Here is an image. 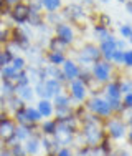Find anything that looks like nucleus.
Returning <instances> with one entry per match:
<instances>
[{
	"instance_id": "423d86ee",
	"label": "nucleus",
	"mask_w": 132,
	"mask_h": 156,
	"mask_svg": "<svg viewBox=\"0 0 132 156\" xmlns=\"http://www.w3.org/2000/svg\"><path fill=\"white\" fill-rule=\"evenodd\" d=\"M15 128L17 123L13 121V118L10 115L3 113V111H0V144L10 146V144L17 143Z\"/></svg>"
},
{
	"instance_id": "49530a36",
	"label": "nucleus",
	"mask_w": 132,
	"mask_h": 156,
	"mask_svg": "<svg viewBox=\"0 0 132 156\" xmlns=\"http://www.w3.org/2000/svg\"><path fill=\"white\" fill-rule=\"evenodd\" d=\"M124 66L126 68H132V48H127L124 51Z\"/></svg>"
},
{
	"instance_id": "f03ea898",
	"label": "nucleus",
	"mask_w": 132,
	"mask_h": 156,
	"mask_svg": "<svg viewBox=\"0 0 132 156\" xmlns=\"http://www.w3.org/2000/svg\"><path fill=\"white\" fill-rule=\"evenodd\" d=\"M31 30L28 27H13L12 28V38H10V42L7 43V48H10V50L15 53V50L18 51H28L30 50V47L33 45L31 43Z\"/></svg>"
},
{
	"instance_id": "e433bc0d",
	"label": "nucleus",
	"mask_w": 132,
	"mask_h": 156,
	"mask_svg": "<svg viewBox=\"0 0 132 156\" xmlns=\"http://www.w3.org/2000/svg\"><path fill=\"white\" fill-rule=\"evenodd\" d=\"M10 153L12 156H27V151H25V146L23 143H20V141H17V143L10 144Z\"/></svg>"
},
{
	"instance_id": "5701e85b",
	"label": "nucleus",
	"mask_w": 132,
	"mask_h": 156,
	"mask_svg": "<svg viewBox=\"0 0 132 156\" xmlns=\"http://www.w3.org/2000/svg\"><path fill=\"white\" fill-rule=\"evenodd\" d=\"M17 96L25 103V105H27V103H31L33 100H35V91H33V85H27V87L17 88Z\"/></svg>"
},
{
	"instance_id": "f8f14e48",
	"label": "nucleus",
	"mask_w": 132,
	"mask_h": 156,
	"mask_svg": "<svg viewBox=\"0 0 132 156\" xmlns=\"http://www.w3.org/2000/svg\"><path fill=\"white\" fill-rule=\"evenodd\" d=\"M25 151H27V156H40L41 153V133L35 131L33 135H30L27 140L23 141Z\"/></svg>"
},
{
	"instance_id": "37998d69",
	"label": "nucleus",
	"mask_w": 132,
	"mask_h": 156,
	"mask_svg": "<svg viewBox=\"0 0 132 156\" xmlns=\"http://www.w3.org/2000/svg\"><path fill=\"white\" fill-rule=\"evenodd\" d=\"M28 5V9L31 10V12H45L43 10V5H41V0H25Z\"/></svg>"
},
{
	"instance_id": "09e8293b",
	"label": "nucleus",
	"mask_w": 132,
	"mask_h": 156,
	"mask_svg": "<svg viewBox=\"0 0 132 156\" xmlns=\"http://www.w3.org/2000/svg\"><path fill=\"white\" fill-rule=\"evenodd\" d=\"M124 121H126L127 126H132V111H126V113L122 115Z\"/></svg>"
},
{
	"instance_id": "bf43d9fd",
	"label": "nucleus",
	"mask_w": 132,
	"mask_h": 156,
	"mask_svg": "<svg viewBox=\"0 0 132 156\" xmlns=\"http://www.w3.org/2000/svg\"><path fill=\"white\" fill-rule=\"evenodd\" d=\"M116 2H119V3H126L127 0H116Z\"/></svg>"
},
{
	"instance_id": "c85d7f7f",
	"label": "nucleus",
	"mask_w": 132,
	"mask_h": 156,
	"mask_svg": "<svg viewBox=\"0 0 132 156\" xmlns=\"http://www.w3.org/2000/svg\"><path fill=\"white\" fill-rule=\"evenodd\" d=\"M76 156H102L99 146H89V144H83V146H78V151H76Z\"/></svg>"
},
{
	"instance_id": "cd10ccee",
	"label": "nucleus",
	"mask_w": 132,
	"mask_h": 156,
	"mask_svg": "<svg viewBox=\"0 0 132 156\" xmlns=\"http://www.w3.org/2000/svg\"><path fill=\"white\" fill-rule=\"evenodd\" d=\"M43 23H45V12H31L30 10L27 25H30L31 28H40Z\"/></svg>"
},
{
	"instance_id": "4468645a",
	"label": "nucleus",
	"mask_w": 132,
	"mask_h": 156,
	"mask_svg": "<svg viewBox=\"0 0 132 156\" xmlns=\"http://www.w3.org/2000/svg\"><path fill=\"white\" fill-rule=\"evenodd\" d=\"M102 96L107 100H120L122 93H120V78H112L109 83L102 87Z\"/></svg>"
},
{
	"instance_id": "4c0bfd02",
	"label": "nucleus",
	"mask_w": 132,
	"mask_h": 156,
	"mask_svg": "<svg viewBox=\"0 0 132 156\" xmlns=\"http://www.w3.org/2000/svg\"><path fill=\"white\" fill-rule=\"evenodd\" d=\"M120 93H122V95L132 93V78L130 76L120 78Z\"/></svg>"
},
{
	"instance_id": "c756f323",
	"label": "nucleus",
	"mask_w": 132,
	"mask_h": 156,
	"mask_svg": "<svg viewBox=\"0 0 132 156\" xmlns=\"http://www.w3.org/2000/svg\"><path fill=\"white\" fill-rule=\"evenodd\" d=\"M61 22H64L61 12H45V23L48 25V27L53 28L54 25L61 23Z\"/></svg>"
},
{
	"instance_id": "8fccbe9b",
	"label": "nucleus",
	"mask_w": 132,
	"mask_h": 156,
	"mask_svg": "<svg viewBox=\"0 0 132 156\" xmlns=\"http://www.w3.org/2000/svg\"><path fill=\"white\" fill-rule=\"evenodd\" d=\"M0 156H12V153H10V148L5 146V144H0Z\"/></svg>"
},
{
	"instance_id": "2eb2a0df",
	"label": "nucleus",
	"mask_w": 132,
	"mask_h": 156,
	"mask_svg": "<svg viewBox=\"0 0 132 156\" xmlns=\"http://www.w3.org/2000/svg\"><path fill=\"white\" fill-rule=\"evenodd\" d=\"M45 90H46V98L53 100L54 96L61 95L66 91V85L61 81L54 80V78H46L45 80Z\"/></svg>"
},
{
	"instance_id": "a18cd8bd",
	"label": "nucleus",
	"mask_w": 132,
	"mask_h": 156,
	"mask_svg": "<svg viewBox=\"0 0 132 156\" xmlns=\"http://www.w3.org/2000/svg\"><path fill=\"white\" fill-rule=\"evenodd\" d=\"M54 156H76V153L73 151V146H61Z\"/></svg>"
},
{
	"instance_id": "7ed1b4c3",
	"label": "nucleus",
	"mask_w": 132,
	"mask_h": 156,
	"mask_svg": "<svg viewBox=\"0 0 132 156\" xmlns=\"http://www.w3.org/2000/svg\"><path fill=\"white\" fill-rule=\"evenodd\" d=\"M84 108H86L87 113L91 115H96L97 118L101 120H107L111 118L112 115V110H111V105H109L107 98L102 95H96V96H89L84 103Z\"/></svg>"
},
{
	"instance_id": "13d9d810",
	"label": "nucleus",
	"mask_w": 132,
	"mask_h": 156,
	"mask_svg": "<svg viewBox=\"0 0 132 156\" xmlns=\"http://www.w3.org/2000/svg\"><path fill=\"white\" fill-rule=\"evenodd\" d=\"M97 2H99V3H109L111 0H97Z\"/></svg>"
},
{
	"instance_id": "9b49d317",
	"label": "nucleus",
	"mask_w": 132,
	"mask_h": 156,
	"mask_svg": "<svg viewBox=\"0 0 132 156\" xmlns=\"http://www.w3.org/2000/svg\"><path fill=\"white\" fill-rule=\"evenodd\" d=\"M28 15H30V9H28L27 2H21L10 9L8 18L15 23V27H23L28 23Z\"/></svg>"
},
{
	"instance_id": "a878e982",
	"label": "nucleus",
	"mask_w": 132,
	"mask_h": 156,
	"mask_svg": "<svg viewBox=\"0 0 132 156\" xmlns=\"http://www.w3.org/2000/svg\"><path fill=\"white\" fill-rule=\"evenodd\" d=\"M25 113H27V120L28 123H33V125H40L43 121L41 115H40V111L35 108V106L31 105H25Z\"/></svg>"
},
{
	"instance_id": "1a4fd4ad",
	"label": "nucleus",
	"mask_w": 132,
	"mask_h": 156,
	"mask_svg": "<svg viewBox=\"0 0 132 156\" xmlns=\"http://www.w3.org/2000/svg\"><path fill=\"white\" fill-rule=\"evenodd\" d=\"M53 33L56 38H60L61 42H64L68 47H73V43L76 42V28L68 22H61V23L54 25Z\"/></svg>"
},
{
	"instance_id": "6ab92c4d",
	"label": "nucleus",
	"mask_w": 132,
	"mask_h": 156,
	"mask_svg": "<svg viewBox=\"0 0 132 156\" xmlns=\"http://www.w3.org/2000/svg\"><path fill=\"white\" fill-rule=\"evenodd\" d=\"M68 55L66 53H61V51H50V50H45V62L48 65H56V66H61L63 63L66 62Z\"/></svg>"
},
{
	"instance_id": "58836bf2",
	"label": "nucleus",
	"mask_w": 132,
	"mask_h": 156,
	"mask_svg": "<svg viewBox=\"0 0 132 156\" xmlns=\"http://www.w3.org/2000/svg\"><path fill=\"white\" fill-rule=\"evenodd\" d=\"M27 85H30V80H28V75H27V70L18 72L17 80H15V87L17 88H21V87H27Z\"/></svg>"
},
{
	"instance_id": "412c9836",
	"label": "nucleus",
	"mask_w": 132,
	"mask_h": 156,
	"mask_svg": "<svg viewBox=\"0 0 132 156\" xmlns=\"http://www.w3.org/2000/svg\"><path fill=\"white\" fill-rule=\"evenodd\" d=\"M43 72H45L46 78H54V80H58V81H61V83L66 85L64 76H63V72H61V66L48 65V63H45V65H43Z\"/></svg>"
},
{
	"instance_id": "4be33fe9",
	"label": "nucleus",
	"mask_w": 132,
	"mask_h": 156,
	"mask_svg": "<svg viewBox=\"0 0 132 156\" xmlns=\"http://www.w3.org/2000/svg\"><path fill=\"white\" fill-rule=\"evenodd\" d=\"M71 47H68L64 42H61L60 38H56V37H50L48 42H46V50L50 51H61V53H68V50Z\"/></svg>"
},
{
	"instance_id": "4d7b16f0",
	"label": "nucleus",
	"mask_w": 132,
	"mask_h": 156,
	"mask_svg": "<svg viewBox=\"0 0 132 156\" xmlns=\"http://www.w3.org/2000/svg\"><path fill=\"white\" fill-rule=\"evenodd\" d=\"M127 43H129V48H132V35L127 38Z\"/></svg>"
},
{
	"instance_id": "6e6552de",
	"label": "nucleus",
	"mask_w": 132,
	"mask_h": 156,
	"mask_svg": "<svg viewBox=\"0 0 132 156\" xmlns=\"http://www.w3.org/2000/svg\"><path fill=\"white\" fill-rule=\"evenodd\" d=\"M66 93L69 95L73 105H84L86 100L89 98V90H87V87L81 80H78V78L69 81V83H66Z\"/></svg>"
},
{
	"instance_id": "473e14b6",
	"label": "nucleus",
	"mask_w": 132,
	"mask_h": 156,
	"mask_svg": "<svg viewBox=\"0 0 132 156\" xmlns=\"http://www.w3.org/2000/svg\"><path fill=\"white\" fill-rule=\"evenodd\" d=\"M13 95H17L15 83H10V81H0V96H13Z\"/></svg>"
},
{
	"instance_id": "20e7f679",
	"label": "nucleus",
	"mask_w": 132,
	"mask_h": 156,
	"mask_svg": "<svg viewBox=\"0 0 132 156\" xmlns=\"http://www.w3.org/2000/svg\"><path fill=\"white\" fill-rule=\"evenodd\" d=\"M76 63H78L79 66H91L94 65L96 62L102 60L101 57V50H99V47L96 43H84L78 48V51H76V58H73Z\"/></svg>"
},
{
	"instance_id": "a211bd4d",
	"label": "nucleus",
	"mask_w": 132,
	"mask_h": 156,
	"mask_svg": "<svg viewBox=\"0 0 132 156\" xmlns=\"http://www.w3.org/2000/svg\"><path fill=\"white\" fill-rule=\"evenodd\" d=\"M60 148L61 146L54 141V138H51V136H41V150L46 156H54Z\"/></svg>"
},
{
	"instance_id": "5fc2aeb1",
	"label": "nucleus",
	"mask_w": 132,
	"mask_h": 156,
	"mask_svg": "<svg viewBox=\"0 0 132 156\" xmlns=\"http://www.w3.org/2000/svg\"><path fill=\"white\" fill-rule=\"evenodd\" d=\"M21 2H25V0H5V3L8 7H13V5H18V3H21Z\"/></svg>"
},
{
	"instance_id": "6e6d98bb",
	"label": "nucleus",
	"mask_w": 132,
	"mask_h": 156,
	"mask_svg": "<svg viewBox=\"0 0 132 156\" xmlns=\"http://www.w3.org/2000/svg\"><path fill=\"white\" fill-rule=\"evenodd\" d=\"M126 140L129 141V143L132 144V126H129L127 128V135H126Z\"/></svg>"
},
{
	"instance_id": "a19ab883",
	"label": "nucleus",
	"mask_w": 132,
	"mask_h": 156,
	"mask_svg": "<svg viewBox=\"0 0 132 156\" xmlns=\"http://www.w3.org/2000/svg\"><path fill=\"white\" fill-rule=\"evenodd\" d=\"M33 91H35V96L38 100L46 98V90H45V81H38V83L33 85Z\"/></svg>"
},
{
	"instance_id": "c9c22d12",
	"label": "nucleus",
	"mask_w": 132,
	"mask_h": 156,
	"mask_svg": "<svg viewBox=\"0 0 132 156\" xmlns=\"http://www.w3.org/2000/svg\"><path fill=\"white\" fill-rule=\"evenodd\" d=\"M10 38H12V27H3V25H0V45L5 47L7 43L10 42Z\"/></svg>"
},
{
	"instance_id": "f704fd0d",
	"label": "nucleus",
	"mask_w": 132,
	"mask_h": 156,
	"mask_svg": "<svg viewBox=\"0 0 132 156\" xmlns=\"http://www.w3.org/2000/svg\"><path fill=\"white\" fill-rule=\"evenodd\" d=\"M13 121H15L17 125H28V120H27V113H25V105L20 106L15 113L12 115Z\"/></svg>"
},
{
	"instance_id": "3c124183",
	"label": "nucleus",
	"mask_w": 132,
	"mask_h": 156,
	"mask_svg": "<svg viewBox=\"0 0 132 156\" xmlns=\"http://www.w3.org/2000/svg\"><path fill=\"white\" fill-rule=\"evenodd\" d=\"M81 7H96V0H79Z\"/></svg>"
},
{
	"instance_id": "79ce46f5",
	"label": "nucleus",
	"mask_w": 132,
	"mask_h": 156,
	"mask_svg": "<svg viewBox=\"0 0 132 156\" xmlns=\"http://www.w3.org/2000/svg\"><path fill=\"white\" fill-rule=\"evenodd\" d=\"M132 35V23H124L119 27V37L124 40H127Z\"/></svg>"
},
{
	"instance_id": "9d476101",
	"label": "nucleus",
	"mask_w": 132,
	"mask_h": 156,
	"mask_svg": "<svg viewBox=\"0 0 132 156\" xmlns=\"http://www.w3.org/2000/svg\"><path fill=\"white\" fill-rule=\"evenodd\" d=\"M53 106H54V118H60V116H66V115H71L73 110H74V105H73L69 95L66 93H61L58 96H54L53 100Z\"/></svg>"
},
{
	"instance_id": "f3484780",
	"label": "nucleus",
	"mask_w": 132,
	"mask_h": 156,
	"mask_svg": "<svg viewBox=\"0 0 132 156\" xmlns=\"http://www.w3.org/2000/svg\"><path fill=\"white\" fill-rule=\"evenodd\" d=\"M97 47H99V50H101V57H102V60L111 62L112 53L116 51V37H114V35H112V37H109L107 40L101 42Z\"/></svg>"
},
{
	"instance_id": "2f4dec72",
	"label": "nucleus",
	"mask_w": 132,
	"mask_h": 156,
	"mask_svg": "<svg viewBox=\"0 0 132 156\" xmlns=\"http://www.w3.org/2000/svg\"><path fill=\"white\" fill-rule=\"evenodd\" d=\"M45 12H60L63 9V0H41Z\"/></svg>"
},
{
	"instance_id": "f257e3e1",
	"label": "nucleus",
	"mask_w": 132,
	"mask_h": 156,
	"mask_svg": "<svg viewBox=\"0 0 132 156\" xmlns=\"http://www.w3.org/2000/svg\"><path fill=\"white\" fill-rule=\"evenodd\" d=\"M127 128L122 115H112L111 118L102 121V129H104V135L107 138H111L112 141H122L126 140L127 135Z\"/></svg>"
},
{
	"instance_id": "0eeeda50",
	"label": "nucleus",
	"mask_w": 132,
	"mask_h": 156,
	"mask_svg": "<svg viewBox=\"0 0 132 156\" xmlns=\"http://www.w3.org/2000/svg\"><path fill=\"white\" fill-rule=\"evenodd\" d=\"M61 15H63L64 22L71 25H84L87 20V13L84 10V7H81L79 3H68V5H63L61 9Z\"/></svg>"
},
{
	"instance_id": "603ef678",
	"label": "nucleus",
	"mask_w": 132,
	"mask_h": 156,
	"mask_svg": "<svg viewBox=\"0 0 132 156\" xmlns=\"http://www.w3.org/2000/svg\"><path fill=\"white\" fill-rule=\"evenodd\" d=\"M112 156H132L127 150H116L114 153H112Z\"/></svg>"
},
{
	"instance_id": "864d4df0",
	"label": "nucleus",
	"mask_w": 132,
	"mask_h": 156,
	"mask_svg": "<svg viewBox=\"0 0 132 156\" xmlns=\"http://www.w3.org/2000/svg\"><path fill=\"white\" fill-rule=\"evenodd\" d=\"M124 7H126V12L129 13V15H132V0H127V2L124 3Z\"/></svg>"
},
{
	"instance_id": "72a5a7b5",
	"label": "nucleus",
	"mask_w": 132,
	"mask_h": 156,
	"mask_svg": "<svg viewBox=\"0 0 132 156\" xmlns=\"http://www.w3.org/2000/svg\"><path fill=\"white\" fill-rule=\"evenodd\" d=\"M10 65H12L13 68L17 70V72H23V70H27L28 62H27V58H25V57H21V55H15Z\"/></svg>"
},
{
	"instance_id": "bb28decb",
	"label": "nucleus",
	"mask_w": 132,
	"mask_h": 156,
	"mask_svg": "<svg viewBox=\"0 0 132 156\" xmlns=\"http://www.w3.org/2000/svg\"><path fill=\"white\" fill-rule=\"evenodd\" d=\"M99 150H101L102 156H112V153L116 151L114 148V141H112L111 138H107V136H104L101 141H99Z\"/></svg>"
},
{
	"instance_id": "7c9ffc66",
	"label": "nucleus",
	"mask_w": 132,
	"mask_h": 156,
	"mask_svg": "<svg viewBox=\"0 0 132 156\" xmlns=\"http://www.w3.org/2000/svg\"><path fill=\"white\" fill-rule=\"evenodd\" d=\"M15 55H17V53H13V51L10 50V48H7V47H2V50H0V70H2L3 66L10 65Z\"/></svg>"
},
{
	"instance_id": "dca6fc26",
	"label": "nucleus",
	"mask_w": 132,
	"mask_h": 156,
	"mask_svg": "<svg viewBox=\"0 0 132 156\" xmlns=\"http://www.w3.org/2000/svg\"><path fill=\"white\" fill-rule=\"evenodd\" d=\"M35 108L40 111L43 120H48V118H54V106H53V101L48 98H41L36 101Z\"/></svg>"
},
{
	"instance_id": "ea45409f",
	"label": "nucleus",
	"mask_w": 132,
	"mask_h": 156,
	"mask_svg": "<svg viewBox=\"0 0 132 156\" xmlns=\"http://www.w3.org/2000/svg\"><path fill=\"white\" fill-rule=\"evenodd\" d=\"M111 63L116 66V68H119V66H124V51L116 50L114 53H112V57H111Z\"/></svg>"
},
{
	"instance_id": "39448f33",
	"label": "nucleus",
	"mask_w": 132,
	"mask_h": 156,
	"mask_svg": "<svg viewBox=\"0 0 132 156\" xmlns=\"http://www.w3.org/2000/svg\"><path fill=\"white\" fill-rule=\"evenodd\" d=\"M91 73H93V78L96 83H99L101 87H104L106 83L114 78L116 73V66L112 65L111 62H106V60H99L94 65H91Z\"/></svg>"
},
{
	"instance_id": "ddd939ff",
	"label": "nucleus",
	"mask_w": 132,
	"mask_h": 156,
	"mask_svg": "<svg viewBox=\"0 0 132 156\" xmlns=\"http://www.w3.org/2000/svg\"><path fill=\"white\" fill-rule=\"evenodd\" d=\"M61 72H63V76H64V81L69 83V81L76 80L79 76V72H81V66L78 65L73 58H66V62L61 65Z\"/></svg>"
},
{
	"instance_id": "b1692460",
	"label": "nucleus",
	"mask_w": 132,
	"mask_h": 156,
	"mask_svg": "<svg viewBox=\"0 0 132 156\" xmlns=\"http://www.w3.org/2000/svg\"><path fill=\"white\" fill-rule=\"evenodd\" d=\"M93 33H94V37H96V40H97L99 43L104 42V40H107L109 37H112L111 28L104 27V25H97V23L93 25Z\"/></svg>"
},
{
	"instance_id": "c03bdc74",
	"label": "nucleus",
	"mask_w": 132,
	"mask_h": 156,
	"mask_svg": "<svg viewBox=\"0 0 132 156\" xmlns=\"http://www.w3.org/2000/svg\"><path fill=\"white\" fill-rule=\"evenodd\" d=\"M120 101H122V106L126 111H132V93H127V95H122V98H120Z\"/></svg>"
},
{
	"instance_id": "393cba45",
	"label": "nucleus",
	"mask_w": 132,
	"mask_h": 156,
	"mask_svg": "<svg viewBox=\"0 0 132 156\" xmlns=\"http://www.w3.org/2000/svg\"><path fill=\"white\" fill-rule=\"evenodd\" d=\"M18 72L13 68L12 65H7L0 70V81H10V83H15Z\"/></svg>"
},
{
	"instance_id": "de8ad7c7",
	"label": "nucleus",
	"mask_w": 132,
	"mask_h": 156,
	"mask_svg": "<svg viewBox=\"0 0 132 156\" xmlns=\"http://www.w3.org/2000/svg\"><path fill=\"white\" fill-rule=\"evenodd\" d=\"M127 48H129V43H127V40H124V38H116V50L126 51Z\"/></svg>"
},
{
	"instance_id": "aec40b11",
	"label": "nucleus",
	"mask_w": 132,
	"mask_h": 156,
	"mask_svg": "<svg viewBox=\"0 0 132 156\" xmlns=\"http://www.w3.org/2000/svg\"><path fill=\"white\" fill-rule=\"evenodd\" d=\"M38 131L41 133V136H54V131H56V120L54 118H48V120H43L41 123L38 125Z\"/></svg>"
}]
</instances>
